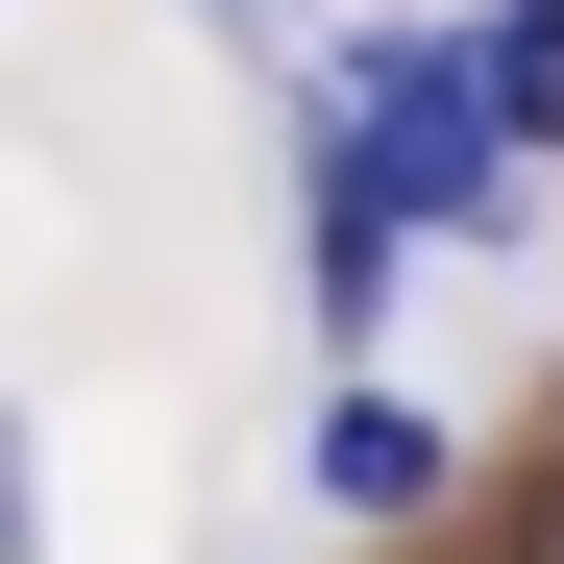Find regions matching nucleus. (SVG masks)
Returning <instances> with one entry per match:
<instances>
[{"label":"nucleus","mask_w":564,"mask_h":564,"mask_svg":"<svg viewBox=\"0 0 564 564\" xmlns=\"http://www.w3.org/2000/svg\"><path fill=\"white\" fill-rule=\"evenodd\" d=\"M319 148L368 172L393 246H516V148H491V99H466V25H344Z\"/></svg>","instance_id":"obj_1"},{"label":"nucleus","mask_w":564,"mask_h":564,"mask_svg":"<svg viewBox=\"0 0 564 564\" xmlns=\"http://www.w3.org/2000/svg\"><path fill=\"white\" fill-rule=\"evenodd\" d=\"M319 491H344V516H442V491H466V442L393 393V368H344V393H319Z\"/></svg>","instance_id":"obj_2"},{"label":"nucleus","mask_w":564,"mask_h":564,"mask_svg":"<svg viewBox=\"0 0 564 564\" xmlns=\"http://www.w3.org/2000/svg\"><path fill=\"white\" fill-rule=\"evenodd\" d=\"M466 99H491V148H564V0H491L466 25Z\"/></svg>","instance_id":"obj_3"},{"label":"nucleus","mask_w":564,"mask_h":564,"mask_svg":"<svg viewBox=\"0 0 564 564\" xmlns=\"http://www.w3.org/2000/svg\"><path fill=\"white\" fill-rule=\"evenodd\" d=\"M491 564H564V442H540L516 491H491Z\"/></svg>","instance_id":"obj_4"},{"label":"nucleus","mask_w":564,"mask_h":564,"mask_svg":"<svg viewBox=\"0 0 564 564\" xmlns=\"http://www.w3.org/2000/svg\"><path fill=\"white\" fill-rule=\"evenodd\" d=\"M0 540H25V417H0Z\"/></svg>","instance_id":"obj_5"}]
</instances>
